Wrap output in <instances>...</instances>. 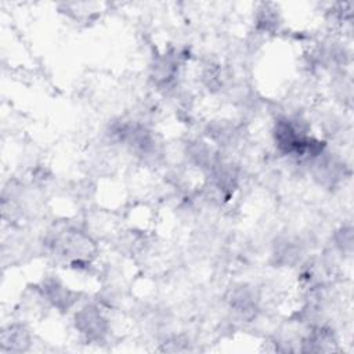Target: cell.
<instances>
[{"label": "cell", "instance_id": "cell-1", "mask_svg": "<svg viewBox=\"0 0 354 354\" xmlns=\"http://www.w3.org/2000/svg\"><path fill=\"white\" fill-rule=\"evenodd\" d=\"M76 328L88 339H100L106 330V322L98 308L86 306L76 314Z\"/></svg>", "mask_w": 354, "mask_h": 354}, {"label": "cell", "instance_id": "cell-3", "mask_svg": "<svg viewBox=\"0 0 354 354\" xmlns=\"http://www.w3.org/2000/svg\"><path fill=\"white\" fill-rule=\"evenodd\" d=\"M1 346L8 351H24L29 346V335L22 326H10L3 332Z\"/></svg>", "mask_w": 354, "mask_h": 354}, {"label": "cell", "instance_id": "cell-2", "mask_svg": "<svg viewBox=\"0 0 354 354\" xmlns=\"http://www.w3.org/2000/svg\"><path fill=\"white\" fill-rule=\"evenodd\" d=\"M43 292L47 300L58 308H68L75 301L73 293L57 279H47L43 285Z\"/></svg>", "mask_w": 354, "mask_h": 354}]
</instances>
